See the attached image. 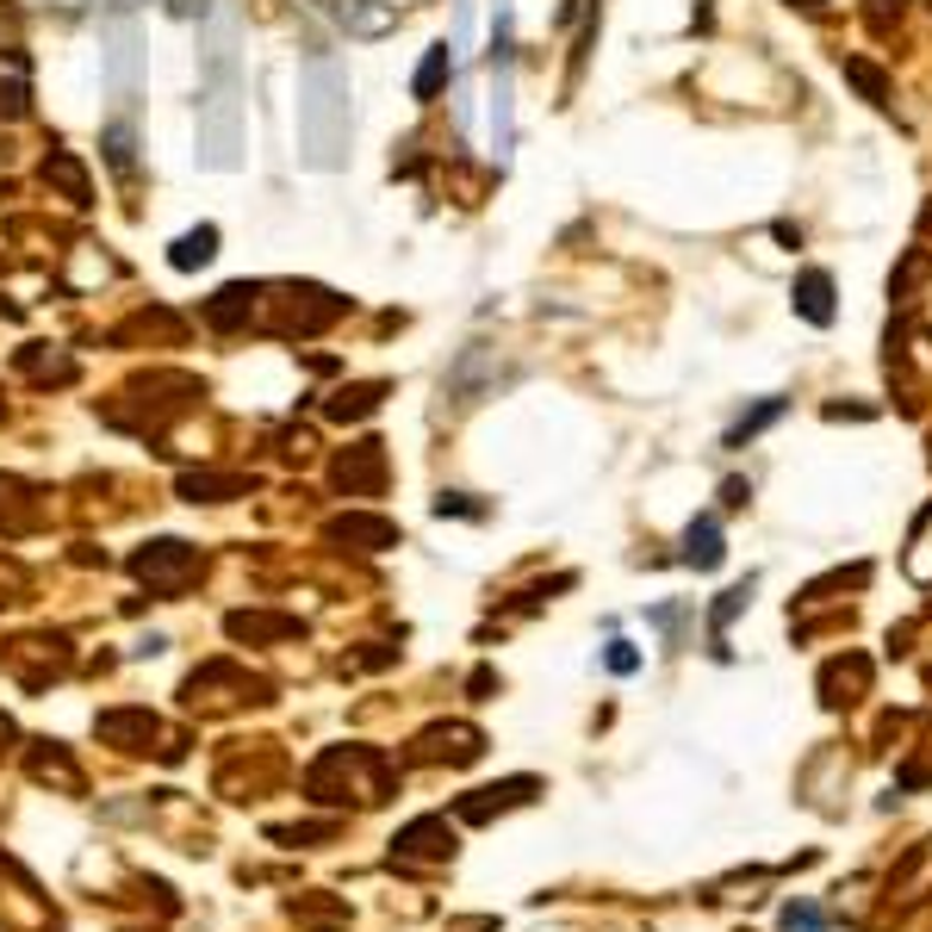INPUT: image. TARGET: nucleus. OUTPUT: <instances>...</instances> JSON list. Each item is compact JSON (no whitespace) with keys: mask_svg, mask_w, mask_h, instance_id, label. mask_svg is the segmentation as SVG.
Wrapping results in <instances>:
<instances>
[{"mask_svg":"<svg viewBox=\"0 0 932 932\" xmlns=\"http://www.w3.org/2000/svg\"><path fill=\"white\" fill-rule=\"evenodd\" d=\"M392 845H399V858H441V852H455V833H448V820L429 815V820H411Z\"/></svg>","mask_w":932,"mask_h":932,"instance_id":"f8f14e48","label":"nucleus"},{"mask_svg":"<svg viewBox=\"0 0 932 932\" xmlns=\"http://www.w3.org/2000/svg\"><path fill=\"white\" fill-rule=\"evenodd\" d=\"M746 497H752V492H746V485H740V479H727V485H722V504H734V510H740V504H746Z\"/></svg>","mask_w":932,"mask_h":932,"instance_id":"2f4dec72","label":"nucleus"},{"mask_svg":"<svg viewBox=\"0 0 932 932\" xmlns=\"http://www.w3.org/2000/svg\"><path fill=\"white\" fill-rule=\"evenodd\" d=\"M417 759H455V764H467V759H479V734H473V727H436V734H423V740H417Z\"/></svg>","mask_w":932,"mask_h":932,"instance_id":"4468645a","label":"nucleus"},{"mask_svg":"<svg viewBox=\"0 0 932 932\" xmlns=\"http://www.w3.org/2000/svg\"><path fill=\"white\" fill-rule=\"evenodd\" d=\"M448 76H455V50H448V44H429V57H423L417 81H411V94H417V100H436Z\"/></svg>","mask_w":932,"mask_h":932,"instance_id":"aec40b11","label":"nucleus"},{"mask_svg":"<svg viewBox=\"0 0 932 932\" xmlns=\"http://www.w3.org/2000/svg\"><path fill=\"white\" fill-rule=\"evenodd\" d=\"M436 510H441V516H448V510H455V516H479V504H467L460 492H441V497H436Z\"/></svg>","mask_w":932,"mask_h":932,"instance_id":"7c9ffc66","label":"nucleus"},{"mask_svg":"<svg viewBox=\"0 0 932 932\" xmlns=\"http://www.w3.org/2000/svg\"><path fill=\"white\" fill-rule=\"evenodd\" d=\"M746 597H752V585H734V590L722 597V603H715V641H722V629H727V622H734V615L746 609Z\"/></svg>","mask_w":932,"mask_h":932,"instance_id":"bb28decb","label":"nucleus"},{"mask_svg":"<svg viewBox=\"0 0 932 932\" xmlns=\"http://www.w3.org/2000/svg\"><path fill=\"white\" fill-rule=\"evenodd\" d=\"M796 311L808 318V324H833V274L808 267V274L796 280Z\"/></svg>","mask_w":932,"mask_h":932,"instance_id":"2eb2a0df","label":"nucleus"},{"mask_svg":"<svg viewBox=\"0 0 932 932\" xmlns=\"http://www.w3.org/2000/svg\"><path fill=\"white\" fill-rule=\"evenodd\" d=\"M634 666H641V653L629 641H609V671H634Z\"/></svg>","mask_w":932,"mask_h":932,"instance_id":"cd10ccee","label":"nucleus"},{"mask_svg":"<svg viewBox=\"0 0 932 932\" xmlns=\"http://www.w3.org/2000/svg\"><path fill=\"white\" fill-rule=\"evenodd\" d=\"M20 497H32V492H25L20 479H7V473H0V522H7V529L20 522Z\"/></svg>","mask_w":932,"mask_h":932,"instance_id":"a878e982","label":"nucleus"},{"mask_svg":"<svg viewBox=\"0 0 932 932\" xmlns=\"http://www.w3.org/2000/svg\"><path fill=\"white\" fill-rule=\"evenodd\" d=\"M778 417H783V399H764L759 411H746V417L734 423V429H727V448H746V441L759 436L764 423H778Z\"/></svg>","mask_w":932,"mask_h":932,"instance_id":"4be33fe9","label":"nucleus"},{"mask_svg":"<svg viewBox=\"0 0 932 932\" xmlns=\"http://www.w3.org/2000/svg\"><path fill=\"white\" fill-rule=\"evenodd\" d=\"M131 572L150 590H162V597H181V590L199 578V548H187V541H150V548L131 560Z\"/></svg>","mask_w":932,"mask_h":932,"instance_id":"20e7f679","label":"nucleus"},{"mask_svg":"<svg viewBox=\"0 0 932 932\" xmlns=\"http://www.w3.org/2000/svg\"><path fill=\"white\" fill-rule=\"evenodd\" d=\"M44 181L69 199V206H94V187H88V169H81L69 150H50L44 156Z\"/></svg>","mask_w":932,"mask_h":932,"instance_id":"9b49d317","label":"nucleus"},{"mask_svg":"<svg viewBox=\"0 0 932 932\" xmlns=\"http://www.w3.org/2000/svg\"><path fill=\"white\" fill-rule=\"evenodd\" d=\"M529 790H534L529 778L504 783V790H479V802H460V815H467V820H485V815H492V808H510V802H522V796H529Z\"/></svg>","mask_w":932,"mask_h":932,"instance_id":"412c9836","label":"nucleus"},{"mask_svg":"<svg viewBox=\"0 0 932 932\" xmlns=\"http://www.w3.org/2000/svg\"><path fill=\"white\" fill-rule=\"evenodd\" d=\"M0 740H13V722H7V715H0Z\"/></svg>","mask_w":932,"mask_h":932,"instance_id":"473e14b6","label":"nucleus"},{"mask_svg":"<svg viewBox=\"0 0 932 932\" xmlns=\"http://www.w3.org/2000/svg\"><path fill=\"white\" fill-rule=\"evenodd\" d=\"M255 311H262V286H255V280H230L225 292H211V299H206V324L211 330H243Z\"/></svg>","mask_w":932,"mask_h":932,"instance_id":"0eeeda50","label":"nucleus"},{"mask_svg":"<svg viewBox=\"0 0 932 932\" xmlns=\"http://www.w3.org/2000/svg\"><path fill=\"white\" fill-rule=\"evenodd\" d=\"M796 7H820V0H796Z\"/></svg>","mask_w":932,"mask_h":932,"instance_id":"72a5a7b5","label":"nucleus"},{"mask_svg":"<svg viewBox=\"0 0 932 932\" xmlns=\"http://www.w3.org/2000/svg\"><path fill=\"white\" fill-rule=\"evenodd\" d=\"M13 367H20L25 380H38V386H69L76 380V361H69L62 348H50V343H25L20 355H13Z\"/></svg>","mask_w":932,"mask_h":932,"instance_id":"1a4fd4ad","label":"nucleus"},{"mask_svg":"<svg viewBox=\"0 0 932 932\" xmlns=\"http://www.w3.org/2000/svg\"><path fill=\"white\" fill-rule=\"evenodd\" d=\"M845 76H852L858 88H864V100H876V106H883V100H889V88H883V76H876L871 62H845Z\"/></svg>","mask_w":932,"mask_h":932,"instance_id":"393cba45","label":"nucleus"},{"mask_svg":"<svg viewBox=\"0 0 932 932\" xmlns=\"http://www.w3.org/2000/svg\"><path fill=\"white\" fill-rule=\"evenodd\" d=\"M131 156H137L131 125H125V118H118V125H106V162H113L118 174H131Z\"/></svg>","mask_w":932,"mask_h":932,"instance_id":"5701e85b","label":"nucleus"},{"mask_svg":"<svg viewBox=\"0 0 932 932\" xmlns=\"http://www.w3.org/2000/svg\"><path fill=\"white\" fill-rule=\"evenodd\" d=\"M299 162L343 169L348 162V69L336 57H304L299 69Z\"/></svg>","mask_w":932,"mask_h":932,"instance_id":"f03ea898","label":"nucleus"},{"mask_svg":"<svg viewBox=\"0 0 932 932\" xmlns=\"http://www.w3.org/2000/svg\"><path fill=\"white\" fill-rule=\"evenodd\" d=\"M783 927H790V932H820V913L815 908H790V913H783Z\"/></svg>","mask_w":932,"mask_h":932,"instance_id":"c85d7f7f","label":"nucleus"},{"mask_svg":"<svg viewBox=\"0 0 932 932\" xmlns=\"http://www.w3.org/2000/svg\"><path fill=\"white\" fill-rule=\"evenodd\" d=\"M100 740L137 752V746L156 740V715H150V709H106V715H100Z\"/></svg>","mask_w":932,"mask_h":932,"instance_id":"9d476101","label":"nucleus"},{"mask_svg":"<svg viewBox=\"0 0 932 932\" xmlns=\"http://www.w3.org/2000/svg\"><path fill=\"white\" fill-rule=\"evenodd\" d=\"M249 479L243 473H181V497L187 504H225V497H243Z\"/></svg>","mask_w":932,"mask_h":932,"instance_id":"ddd939ff","label":"nucleus"},{"mask_svg":"<svg viewBox=\"0 0 932 932\" xmlns=\"http://www.w3.org/2000/svg\"><path fill=\"white\" fill-rule=\"evenodd\" d=\"M32 113V94H25V81H0V118H25Z\"/></svg>","mask_w":932,"mask_h":932,"instance_id":"b1692460","label":"nucleus"},{"mask_svg":"<svg viewBox=\"0 0 932 932\" xmlns=\"http://www.w3.org/2000/svg\"><path fill=\"white\" fill-rule=\"evenodd\" d=\"M722 529H715V516H703V522H690V534H684V566H697V572H715L722 566Z\"/></svg>","mask_w":932,"mask_h":932,"instance_id":"dca6fc26","label":"nucleus"},{"mask_svg":"<svg viewBox=\"0 0 932 932\" xmlns=\"http://www.w3.org/2000/svg\"><path fill=\"white\" fill-rule=\"evenodd\" d=\"M237 641H286V634H299V622H286V615H249V609H237L225 622Z\"/></svg>","mask_w":932,"mask_h":932,"instance_id":"6ab92c4d","label":"nucleus"},{"mask_svg":"<svg viewBox=\"0 0 932 932\" xmlns=\"http://www.w3.org/2000/svg\"><path fill=\"white\" fill-rule=\"evenodd\" d=\"M199 162L237 169L243 162V76H237V20L218 13L199 50Z\"/></svg>","mask_w":932,"mask_h":932,"instance_id":"f257e3e1","label":"nucleus"},{"mask_svg":"<svg viewBox=\"0 0 932 932\" xmlns=\"http://www.w3.org/2000/svg\"><path fill=\"white\" fill-rule=\"evenodd\" d=\"M330 541H336V548H355V553H386V548H399V522H386V516H336V522H330Z\"/></svg>","mask_w":932,"mask_h":932,"instance_id":"423d86ee","label":"nucleus"},{"mask_svg":"<svg viewBox=\"0 0 932 932\" xmlns=\"http://www.w3.org/2000/svg\"><path fill=\"white\" fill-rule=\"evenodd\" d=\"M169 13H174V20H206L211 0H169Z\"/></svg>","mask_w":932,"mask_h":932,"instance_id":"c756f323","label":"nucleus"},{"mask_svg":"<svg viewBox=\"0 0 932 932\" xmlns=\"http://www.w3.org/2000/svg\"><path fill=\"white\" fill-rule=\"evenodd\" d=\"M330 13L343 20L348 38H386V32L399 25V13H392L386 0H330Z\"/></svg>","mask_w":932,"mask_h":932,"instance_id":"6e6552de","label":"nucleus"},{"mask_svg":"<svg viewBox=\"0 0 932 932\" xmlns=\"http://www.w3.org/2000/svg\"><path fill=\"white\" fill-rule=\"evenodd\" d=\"M330 479H336V492H348V497H380V485H386V448H380V441H355V448H343Z\"/></svg>","mask_w":932,"mask_h":932,"instance_id":"39448f33","label":"nucleus"},{"mask_svg":"<svg viewBox=\"0 0 932 932\" xmlns=\"http://www.w3.org/2000/svg\"><path fill=\"white\" fill-rule=\"evenodd\" d=\"M211 255H218V225H199V230H187L181 243L169 249V262L181 267V274H193V267H206Z\"/></svg>","mask_w":932,"mask_h":932,"instance_id":"a211bd4d","label":"nucleus"},{"mask_svg":"<svg viewBox=\"0 0 932 932\" xmlns=\"http://www.w3.org/2000/svg\"><path fill=\"white\" fill-rule=\"evenodd\" d=\"M267 304H274V330L280 336H318V330H330L348 311V299H336L330 286H280V299H267Z\"/></svg>","mask_w":932,"mask_h":932,"instance_id":"7ed1b4c3","label":"nucleus"},{"mask_svg":"<svg viewBox=\"0 0 932 932\" xmlns=\"http://www.w3.org/2000/svg\"><path fill=\"white\" fill-rule=\"evenodd\" d=\"M0 411H7V404H0Z\"/></svg>","mask_w":932,"mask_h":932,"instance_id":"f704fd0d","label":"nucleus"},{"mask_svg":"<svg viewBox=\"0 0 932 932\" xmlns=\"http://www.w3.org/2000/svg\"><path fill=\"white\" fill-rule=\"evenodd\" d=\"M380 399H386V386L367 380V386H343V392H336L324 411H330L336 423H355V417H367V411H380Z\"/></svg>","mask_w":932,"mask_h":932,"instance_id":"f3484780","label":"nucleus"}]
</instances>
